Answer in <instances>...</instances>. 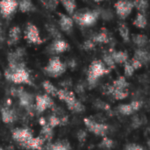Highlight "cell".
I'll use <instances>...</instances> for the list:
<instances>
[{
    "instance_id": "obj_1",
    "label": "cell",
    "mask_w": 150,
    "mask_h": 150,
    "mask_svg": "<svg viewBox=\"0 0 150 150\" xmlns=\"http://www.w3.org/2000/svg\"><path fill=\"white\" fill-rule=\"evenodd\" d=\"M111 69L106 67V65L101 60L93 61L88 69L87 74V83L90 86V89L94 88L98 83V78L109 74Z\"/></svg>"
},
{
    "instance_id": "obj_2",
    "label": "cell",
    "mask_w": 150,
    "mask_h": 150,
    "mask_svg": "<svg viewBox=\"0 0 150 150\" xmlns=\"http://www.w3.org/2000/svg\"><path fill=\"white\" fill-rule=\"evenodd\" d=\"M73 21L78 24L80 26H91L95 25L98 18H99V11H91L89 9H83L78 11H74L73 14Z\"/></svg>"
},
{
    "instance_id": "obj_3",
    "label": "cell",
    "mask_w": 150,
    "mask_h": 150,
    "mask_svg": "<svg viewBox=\"0 0 150 150\" xmlns=\"http://www.w3.org/2000/svg\"><path fill=\"white\" fill-rule=\"evenodd\" d=\"M4 76L6 77L7 80L11 81L14 83L32 84V82L30 80L29 72L26 70L25 67H21L15 70H11V69H7L4 71Z\"/></svg>"
},
{
    "instance_id": "obj_4",
    "label": "cell",
    "mask_w": 150,
    "mask_h": 150,
    "mask_svg": "<svg viewBox=\"0 0 150 150\" xmlns=\"http://www.w3.org/2000/svg\"><path fill=\"white\" fill-rule=\"evenodd\" d=\"M67 69L66 63H63L59 57H52L47 65L44 68V71L46 75L51 77H58L62 76Z\"/></svg>"
},
{
    "instance_id": "obj_5",
    "label": "cell",
    "mask_w": 150,
    "mask_h": 150,
    "mask_svg": "<svg viewBox=\"0 0 150 150\" xmlns=\"http://www.w3.org/2000/svg\"><path fill=\"white\" fill-rule=\"evenodd\" d=\"M12 139L26 149L28 142L33 138V133L28 128H15L12 131Z\"/></svg>"
},
{
    "instance_id": "obj_6",
    "label": "cell",
    "mask_w": 150,
    "mask_h": 150,
    "mask_svg": "<svg viewBox=\"0 0 150 150\" xmlns=\"http://www.w3.org/2000/svg\"><path fill=\"white\" fill-rule=\"evenodd\" d=\"M83 121L88 130L93 133L94 134L98 135V136H105L107 134L109 127L106 124L98 123L97 121L92 120L91 119H87V118H85Z\"/></svg>"
},
{
    "instance_id": "obj_7",
    "label": "cell",
    "mask_w": 150,
    "mask_h": 150,
    "mask_svg": "<svg viewBox=\"0 0 150 150\" xmlns=\"http://www.w3.org/2000/svg\"><path fill=\"white\" fill-rule=\"evenodd\" d=\"M25 39L28 41V43L40 45L43 43L42 39L40 35L39 29L33 24L28 23L25 31Z\"/></svg>"
},
{
    "instance_id": "obj_8",
    "label": "cell",
    "mask_w": 150,
    "mask_h": 150,
    "mask_svg": "<svg viewBox=\"0 0 150 150\" xmlns=\"http://www.w3.org/2000/svg\"><path fill=\"white\" fill-rule=\"evenodd\" d=\"M114 7L118 16L122 19H125L131 14L134 9V4L129 0H119L114 4Z\"/></svg>"
},
{
    "instance_id": "obj_9",
    "label": "cell",
    "mask_w": 150,
    "mask_h": 150,
    "mask_svg": "<svg viewBox=\"0 0 150 150\" xmlns=\"http://www.w3.org/2000/svg\"><path fill=\"white\" fill-rule=\"evenodd\" d=\"M35 103H36L35 108L39 113L45 112L47 108H53L54 106V104L48 94L37 96L35 98Z\"/></svg>"
},
{
    "instance_id": "obj_10",
    "label": "cell",
    "mask_w": 150,
    "mask_h": 150,
    "mask_svg": "<svg viewBox=\"0 0 150 150\" xmlns=\"http://www.w3.org/2000/svg\"><path fill=\"white\" fill-rule=\"evenodd\" d=\"M18 7V2L16 0H1L0 1V12L6 18L15 11Z\"/></svg>"
},
{
    "instance_id": "obj_11",
    "label": "cell",
    "mask_w": 150,
    "mask_h": 150,
    "mask_svg": "<svg viewBox=\"0 0 150 150\" xmlns=\"http://www.w3.org/2000/svg\"><path fill=\"white\" fill-rule=\"evenodd\" d=\"M49 48H50L51 53L61 54V53L67 51L69 48V45L62 39H57V40H54V41L53 42V44H51Z\"/></svg>"
},
{
    "instance_id": "obj_12",
    "label": "cell",
    "mask_w": 150,
    "mask_h": 150,
    "mask_svg": "<svg viewBox=\"0 0 150 150\" xmlns=\"http://www.w3.org/2000/svg\"><path fill=\"white\" fill-rule=\"evenodd\" d=\"M58 15L60 16L59 25H60L61 29L66 33H69L73 28V24H74L73 19L70 17L62 13H58Z\"/></svg>"
},
{
    "instance_id": "obj_13",
    "label": "cell",
    "mask_w": 150,
    "mask_h": 150,
    "mask_svg": "<svg viewBox=\"0 0 150 150\" xmlns=\"http://www.w3.org/2000/svg\"><path fill=\"white\" fill-rule=\"evenodd\" d=\"M56 97H58L60 100L64 101L67 104V105L71 104V103H73L76 99V96H75V93L72 92V91H68L67 89L66 90L65 89L58 90Z\"/></svg>"
},
{
    "instance_id": "obj_14",
    "label": "cell",
    "mask_w": 150,
    "mask_h": 150,
    "mask_svg": "<svg viewBox=\"0 0 150 150\" xmlns=\"http://www.w3.org/2000/svg\"><path fill=\"white\" fill-rule=\"evenodd\" d=\"M134 58L139 60L142 64L147 65L150 60V54L148 50H146L144 47H139L134 51Z\"/></svg>"
},
{
    "instance_id": "obj_15",
    "label": "cell",
    "mask_w": 150,
    "mask_h": 150,
    "mask_svg": "<svg viewBox=\"0 0 150 150\" xmlns=\"http://www.w3.org/2000/svg\"><path fill=\"white\" fill-rule=\"evenodd\" d=\"M21 37V30L18 26H13L9 32V40L8 45H15L18 43Z\"/></svg>"
},
{
    "instance_id": "obj_16",
    "label": "cell",
    "mask_w": 150,
    "mask_h": 150,
    "mask_svg": "<svg viewBox=\"0 0 150 150\" xmlns=\"http://www.w3.org/2000/svg\"><path fill=\"white\" fill-rule=\"evenodd\" d=\"M109 52L111 53L112 57L115 63L122 64L128 60V54L125 51H115L113 49H110Z\"/></svg>"
},
{
    "instance_id": "obj_17",
    "label": "cell",
    "mask_w": 150,
    "mask_h": 150,
    "mask_svg": "<svg viewBox=\"0 0 150 150\" xmlns=\"http://www.w3.org/2000/svg\"><path fill=\"white\" fill-rule=\"evenodd\" d=\"M1 115H2V120L5 124L12 123L16 119L15 112L10 109V107H4L1 109Z\"/></svg>"
},
{
    "instance_id": "obj_18",
    "label": "cell",
    "mask_w": 150,
    "mask_h": 150,
    "mask_svg": "<svg viewBox=\"0 0 150 150\" xmlns=\"http://www.w3.org/2000/svg\"><path fill=\"white\" fill-rule=\"evenodd\" d=\"M49 146L48 147H46V149H48L52 150H68L71 149V147H70V144L68 141L66 140H62V141H59V142H56L54 144H50L48 143Z\"/></svg>"
},
{
    "instance_id": "obj_19",
    "label": "cell",
    "mask_w": 150,
    "mask_h": 150,
    "mask_svg": "<svg viewBox=\"0 0 150 150\" xmlns=\"http://www.w3.org/2000/svg\"><path fill=\"white\" fill-rule=\"evenodd\" d=\"M132 39L138 47H145L149 43V39L144 34H134Z\"/></svg>"
},
{
    "instance_id": "obj_20",
    "label": "cell",
    "mask_w": 150,
    "mask_h": 150,
    "mask_svg": "<svg viewBox=\"0 0 150 150\" xmlns=\"http://www.w3.org/2000/svg\"><path fill=\"white\" fill-rule=\"evenodd\" d=\"M95 43H102V44H107L110 41V38L109 35L106 32H101L98 33L94 34L91 38Z\"/></svg>"
},
{
    "instance_id": "obj_21",
    "label": "cell",
    "mask_w": 150,
    "mask_h": 150,
    "mask_svg": "<svg viewBox=\"0 0 150 150\" xmlns=\"http://www.w3.org/2000/svg\"><path fill=\"white\" fill-rule=\"evenodd\" d=\"M53 128L51 127H49L47 124H46L45 126L42 127V129L40 131V137L41 139L44 140V142L47 141V142H50L52 139H53Z\"/></svg>"
},
{
    "instance_id": "obj_22",
    "label": "cell",
    "mask_w": 150,
    "mask_h": 150,
    "mask_svg": "<svg viewBox=\"0 0 150 150\" xmlns=\"http://www.w3.org/2000/svg\"><path fill=\"white\" fill-rule=\"evenodd\" d=\"M67 106H68V108H69V111H71L73 112H76V113H82V112H83L85 111L84 105L77 98L73 103L68 105Z\"/></svg>"
},
{
    "instance_id": "obj_23",
    "label": "cell",
    "mask_w": 150,
    "mask_h": 150,
    "mask_svg": "<svg viewBox=\"0 0 150 150\" xmlns=\"http://www.w3.org/2000/svg\"><path fill=\"white\" fill-rule=\"evenodd\" d=\"M44 140L40 137L38 138H32L31 141L28 142L26 149H42L44 145Z\"/></svg>"
},
{
    "instance_id": "obj_24",
    "label": "cell",
    "mask_w": 150,
    "mask_h": 150,
    "mask_svg": "<svg viewBox=\"0 0 150 150\" xmlns=\"http://www.w3.org/2000/svg\"><path fill=\"white\" fill-rule=\"evenodd\" d=\"M60 2L69 15H72L76 9V0H60Z\"/></svg>"
},
{
    "instance_id": "obj_25",
    "label": "cell",
    "mask_w": 150,
    "mask_h": 150,
    "mask_svg": "<svg viewBox=\"0 0 150 150\" xmlns=\"http://www.w3.org/2000/svg\"><path fill=\"white\" fill-rule=\"evenodd\" d=\"M133 24L137 26L138 28H141V29H144L146 26H147V18L145 17V15L143 13H141V12H138L137 15H136V18L134 20Z\"/></svg>"
},
{
    "instance_id": "obj_26",
    "label": "cell",
    "mask_w": 150,
    "mask_h": 150,
    "mask_svg": "<svg viewBox=\"0 0 150 150\" xmlns=\"http://www.w3.org/2000/svg\"><path fill=\"white\" fill-rule=\"evenodd\" d=\"M112 86L114 89L118 90H127V87L129 86V83L127 82L125 76H119L112 83Z\"/></svg>"
},
{
    "instance_id": "obj_27",
    "label": "cell",
    "mask_w": 150,
    "mask_h": 150,
    "mask_svg": "<svg viewBox=\"0 0 150 150\" xmlns=\"http://www.w3.org/2000/svg\"><path fill=\"white\" fill-rule=\"evenodd\" d=\"M18 6L21 12H28L33 11L34 9L31 0H21L19 3H18Z\"/></svg>"
},
{
    "instance_id": "obj_28",
    "label": "cell",
    "mask_w": 150,
    "mask_h": 150,
    "mask_svg": "<svg viewBox=\"0 0 150 150\" xmlns=\"http://www.w3.org/2000/svg\"><path fill=\"white\" fill-rule=\"evenodd\" d=\"M46 29H47V33L50 34V36H52L54 40L62 39V38L61 32L54 25H52V24H47L46 25Z\"/></svg>"
},
{
    "instance_id": "obj_29",
    "label": "cell",
    "mask_w": 150,
    "mask_h": 150,
    "mask_svg": "<svg viewBox=\"0 0 150 150\" xmlns=\"http://www.w3.org/2000/svg\"><path fill=\"white\" fill-rule=\"evenodd\" d=\"M119 33H120V35L121 36V38L123 39V40L125 42H128L130 40L129 29H128L127 25L125 23L120 24V25H119Z\"/></svg>"
},
{
    "instance_id": "obj_30",
    "label": "cell",
    "mask_w": 150,
    "mask_h": 150,
    "mask_svg": "<svg viewBox=\"0 0 150 150\" xmlns=\"http://www.w3.org/2000/svg\"><path fill=\"white\" fill-rule=\"evenodd\" d=\"M42 86H43V88H44V90L46 91V92L48 94V95H50V96H53V97H56V95H57V89H56V87L54 85V84H52L49 81H44L43 83H42Z\"/></svg>"
},
{
    "instance_id": "obj_31",
    "label": "cell",
    "mask_w": 150,
    "mask_h": 150,
    "mask_svg": "<svg viewBox=\"0 0 150 150\" xmlns=\"http://www.w3.org/2000/svg\"><path fill=\"white\" fill-rule=\"evenodd\" d=\"M134 7H135L139 12L145 13L148 9V1L147 0H134L133 1Z\"/></svg>"
},
{
    "instance_id": "obj_32",
    "label": "cell",
    "mask_w": 150,
    "mask_h": 150,
    "mask_svg": "<svg viewBox=\"0 0 150 150\" xmlns=\"http://www.w3.org/2000/svg\"><path fill=\"white\" fill-rule=\"evenodd\" d=\"M128 91L127 90H118V89H114L112 92V96L114 99L116 100H122L125 99L126 98H127L128 96Z\"/></svg>"
},
{
    "instance_id": "obj_33",
    "label": "cell",
    "mask_w": 150,
    "mask_h": 150,
    "mask_svg": "<svg viewBox=\"0 0 150 150\" xmlns=\"http://www.w3.org/2000/svg\"><path fill=\"white\" fill-rule=\"evenodd\" d=\"M114 146V142L112 140H111L110 138H108L106 135L103 136V140L102 142L98 145V147L99 149H112Z\"/></svg>"
},
{
    "instance_id": "obj_34",
    "label": "cell",
    "mask_w": 150,
    "mask_h": 150,
    "mask_svg": "<svg viewBox=\"0 0 150 150\" xmlns=\"http://www.w3.org/2000/svg\"><path fill=\"white\" fill-rule=\"evenodd\" d=\"M103 62L106 65V67L109 68L110 69H115V62L113 61L110 52H107V53L104 54V55H103Z\"/></svg>"
},
{
    "instance_id": "obj_35",
    "label": "cell",
    "mask_w": 150,
    "mask_h": 150,
    "mask_svg": "<svg viewBox=\"0 0 150 150\" xmlns=\"http://www.w3.org/2000/svg\"><path fill=\"white\" fill-rule=\"evenodd\" d=\"M118 111L120 114L122 115H126V116H129L132 115L134 112L133 110V108L131 107L130 104H124V105H120L118 106Z\"/></svg>"
},
{
    "instance_id": "obj_36",
    "label": "cell",
    "mask_w": 150,
    "mask_h": 150,
    "mask_svg": "<svg viewBox=\"0 0 150 150\" xmlns=\"http://www.w3.org/2000/svg\"><path fill=\"white\" fill-rule=\"evenodd\" d=\"M43 6L48 11H54L59 5V0H40Z\"/></svg>"
},
{
    "instance_id": "obj_37",
    "label": "cell",
    "mask_w": 150,
    "mask_h": 150,
    "mask_svg": "<svg viewBox=\"0 0 150 150\" xmlns=\"http://www.w3.org/2000/svg\"><path fill=\"white\" fill-rule=\"evenodd\" d=\"M99 17L104 20H112L113 18V12L111 9H102L99 11Z\"/></svg>"
},
{
    "instance_id": "obj_38",
    "label": "cell",
    "mask_w": 150,
    "mask_h": 150,
    "mask_svg": "<svg viewBox=\"0 0 150 150\" xmlns=\"http://www.w3.org/2000/svg\"><path fill=\"white\" fill-rule=\"evenodd\" d=\"M94 106L98 109V110H102V111H105V112H109L111 111V107L110 105L105 103V101H102V100H97L94 104Z\"/></svg>"
},
{
    "instance_id": "obj_39",
    "label": "cell",
    "mask_w": 150,
    "mask_h": 150,
    "mask_svg": "<svg viewBox=\"0 0 150 150\" xmlns=\"http://www.w3.org/2000/svg\"><path fill=\"white\" fill-rule=\"evenodd\" d=\"M134 69L133 68V66L131 65L130 62L127 61L124 62V73H125V76H127V77H130L134 75Z\"/></svg>"
},
{
    "instance_id": "obj_40",
    "label": "cell",
    "mask_w": 150,
    "mask_h": 150,
    "mask_svg": "<svg viewBox=\"0 0 150 150\" xmlns=\"http://www.w3.org/2000/svg\"><path fill=\"white\" fill-rule=\"evenodd\" d=\"M95 46H96V43L91 40H85L83 44H82V48L84 50V51H91L95 48Z\"/></svg>"
},
{
    "instance_id": "obj_41",
    "label": "cell",
    "mask_w": 150,
    "mask_h": 150,
    "mask_svg": "<svg viewBox=\"0 0 150 150\" xmlns=\"http://www.w3.org/2000/svg\"><path fill=\"white\" fill-rule=\"evenodd\" d=\"M60 124H61V120H60V119L56 115L49 116V118H48V124H47L49 127L54 128V127H55L57 126H60Z\"/></svg>"
},
{
    "instance_id": "obj_42",
    "label": "cell",
    "mask_w": 150,
    "mask_h": 150,
    "mask_svg": "<svg viewBox=\"0 0 150 150\" xmlns=\"http://www.w3.org/2000/svg\"><path fill=\"white\" fill-rule=\"evenodd\" d=\"M142 124V120L139 118V116H134L133 119H132V123H131V126L134 129H137L139 128Z\"/></svg>"
},
{
    "instance_id": "obj_43",
    "label": "cell",
    "mask_w": 150,
    "mask_h": 150,
    "mask_svg": "<svg viewBox=\"0 0 150 150\" xmlns=\"http://www.w3.org/2000/svg\"><path fill=\"white\" fill-rule=\"evenodd\" d=\"M126 150H144V148L142 146L137 145L135 143H130L125 146L124 148Z\"/></svg>"
},
{
    "instance_id": "obj_44",
    "label": "cell",
    "mask_w": 150,
    "mask_h": 150,
    "mask_svg": "<svg viewBox=\"0 0 150 150\" xmlns=\"http://www.w3.org/2000/svg\"><path fill=\"white\" fill-rule=\"evenodd\" d=\"M130 63H131V65L133 66V68L134 69V70L140 69L143 66V64H142L139 60H137V59H135V58H133V59L130 61Z\"/></svg>"
},
{
    "instance_id": "obj_45",
    "label": "cell",
    "mask_w": 150,
    "mask_h": 150,
    "mask_svg": "<svg viewBox=\"0 0 150 150\" xmlns=\"http://www.w3.org/2000/svg\"><path fill=\"white\" fill-rule=\"evenodd\" d=\"M130 105H131V107L133 108L134 112H135L139 111V110L142 108V101H136V100H135V101L131 102Z\"/></svg>"
},
{
    "instance_id": "obj_46",
    "label": "cell",
    "mask_w": 150,
    "mask_h": 150,
    "mask_svg": "<svg viewBox=\"0 0 150 150\" xmlns=\"http://www.w3.org/2000/svg\"><path fill=\"white\" fill-rule=\"evenodd\" d=\"M86 137H87V134L84 130H80L77 133V139L80 142L83 143L86 141Z\"/></svg>"
},
{
    "instance_id": "obj_47",
    "label": "cell",
    "mask_w": 150,
    "mask_h": 150,
    "mask_svg": "<svg viewBox=\"0 0 150 150\" xmlns=\"http://www.w3.org/2000/svg\"><path fill=\"white\" fill-rule=\"evenodd\" d=\"M113 90H114V88H113L112 85H111V84H106V85L104 86V88H103V93H104L105 95H111Z\"/></svg>"
},
{
    "instance_id": "obj_48",
    "label": "cell",
    "mask_w": 150,
    "mask_h": 150,
    "mask_svg": "<svg viewBox=\"0 0 150 150\" xmlns=\"http://www.w3.org/2000/svg\"><path fill=\"white\" fill-rule=\"evenodd\" d=\"M76 92L79 93V94H82V93L84 92V89H83V85H79V84L76 86Z\"/></svg>"
},
{
    "instance_id": "obj_49",
    "label": "cell",
    "mask_w": 150,
    "mask_h": 150,
    "mask_svg": "<svg viewBox=\"0 0 150 150\" xmlns=\"http://www.w3.org/2000/svg\"><path fill=\"white\" fill-rule=\"evenodd\" d=\"M66 65H67V67L69 66V67H70L71 69H74V68L76 67V61H75L74 59H71V60L69 62V63H68V64H66Z\"/></svg>"
},
{
    "instance_id": "obj_50",
    "label": "cell",
    "mask_w": 150,
    "mask_h": 150,
    "mask_svg": "<svg viewBox=\"0 0 150 150\" xmlns=\"http://www.w3.org/2000/svg\"><path fill=\"white\" fill-rule=\"evenodd\" d=\"M62 87H69V86H71V81L69 79V80H65L63 83H62Z\"/></svg>"
},
{
    "instance_id": "obj_51",
    "label": "cell",
    "mask_w": 150,
    "mask_h": 150,
    "mask_svg": "<svg viewBox=\"0 0 150 150\" xmlns=\"http://www.w3.org/2000/svg\"><path fill=\"white\" fill-rule=\"evenodd\" d=\"M39 122H40V125L41 127H43V126H45V125L47 124L46 119H45L44 117H41V118H40V120H39Z\"/></svg>"
},
{
    "instance_id": "obj_52",
    "label": "cell",
    "mask_w": 150,
    "mask_h": 150,
    "mask_svg": "<svg viewBox=\"0 0 150 150\" xmlns=\"http://www.w3.org/2000/svg\"><path fill=\"white\" fill-rule=\"evenodd\" d=\"M93 1H95V2H101V1H103V0H93Z\"/></svg>"
},
{
    "instance_id": "obj_53",
    "label": "cell",
    "mask_w": 150,
    "mask_h": 150,
    "mask_svg": "<svg viewBox=\"0 0 150 150\" xmlns=\"http://www.w3.org/2000/svg\"><path fill=\"white\" fill-rule=\"evenodd\" d=\"M0 149H2V148H1V147H0Z\"/></svg>"
},
{
    "instance_id": "obj_54",
    "label": "cell",
    "mask_w": 150,
    "mask_h": 150,
    "mask_svg": "<svg viewBox=\"0 0 150 150\" xmlns=\"http://www.w3.org/2000/svg\"><path fill=\"white\" fill-rule=\"evenodd\" d=\"M0 75H1V72H0Z\"/></svg>"
}]
</instances>
